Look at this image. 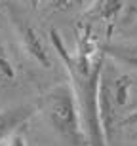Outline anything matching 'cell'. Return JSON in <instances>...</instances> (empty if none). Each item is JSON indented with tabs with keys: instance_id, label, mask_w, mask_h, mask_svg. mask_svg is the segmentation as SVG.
Here are the masks:
<instances>
[{
	"instance_id": "obj_3",
	"label": "cell",
	"mask_w": 137,
	"mask_h": 146,
	"mask_svg": "<svg viewBox=\"0 0 137 146\" xmlns=\"http://www.w3.org/2000/svg\"><path fill=\"white\" fill-rule=\"evenodd\" d=\"M15 31H17V34H19L23 49H25L38 65L48 68L49 66V57H48V51H46L44 44H42V38L38 36V33H36L27 21H23V19H15Z\"/></svg>"
},
{
	"instance_id": "obj_5",
	"label": "cell",
	"mask_w": 137,
	"mask_h": 146,
	"mask_svg": "<svg viewBox=\"0 0 137 146\" xmlns=\"http://www.w3.org/2000/svg\"><path fill=\"white\" fill-rule=\"evenodd\" d=\"M124 8V0H92L86 10L90 21H114Z\"/></svg>"
},
{
	"instance_id": "obj_6",
	"label": "cell",
	"mask_w": 137,
	"mask_h": 146,
	"mask_svg": "<svg viewBox=\"0 0 137 146\" xmlns=\"http://www.w3.org/2000/svg\"><path fill=\"white\" fill-rule=\"evenodd\" d=\"M103 53L112 55V57L124 61V63H128V65H132V66H137V51L132 48H120V46L114 48V46H109V48H105Z\"/></svg>"
},
{
	"instance_id": "obj_9",
	"label": "cell",
	"mask_w": 137,
	"mask_h": 146,
	"mask_svg": "<svg viewBox=\"0 0 137 146\" xmlns=\"http://www.w3.org/2000/svg\"><path fill=\"white\" fill-rule=\"evenodd\" d=\"M8 146H27L25 144V139H23L21 135H11L10 137V142H8Z\"/></svg>"
},
{
	"instance_id": "obj_8",
	"label": "cell",
	"mask_w": 137,
	"mask_h": 146,
	"mask_svg": "<svg viewBox=\"0 0 137 146\" xmlns=\"http://www.w3.org/2000/svg\"><path fill=\"white\" fill-rule=\"evenodd\" d=\"M120 125L122 127H135L137 125V108H133L132 112H128L126 116L120 119Z\"/></svg>"
},
{
	"instance_id": "obj_4",
	"label": "cell",
	"mask_w": 137,
	"mask_h": 146,
	"mask_svg": "<svg viewBox=\"0 0 137 146\" xmlns=\"http://www.w3.org/2000/svg\"><path fill=\"white\" fill-rule=\"evenodd\" d=\"M34 112H36L34 104H17L11 108L0 110V142L13 135Z\"/></svg>"
},
{
	"instance_id": "obj_1",
	"label": "cell",
	"mask_w": 137,
	"mask_h": 146,
	"mask_svg": "<svg viewBox=\"0 0 137 146\" xmlns=\"http://www.w3.org/2000/svg\"><path fill=\"white\" fill-rule=\"evenodd\" d=\"M49 36L71 78V86L76 95L88 146H107V137L99 118V80H101V70L105 65L103 49L95 48V42L90 38L88 29L78 42L76 53H71L65 48L57 31H51Z\"/></svg>"
},
{
	"instance_id": "obj_2",
	"label": "cell",
	"mask_w": 137,
	"mask_h": 146,
	"mask_svg": "<svg viewBox=\"0 0 137 146\" xmlns=\"http://www.w3.org/2000/svg\"><path fill=\"white\" fill-rule=\"evenodd\" d=\"M42 114L53 133L69 146H88L82 116L71 82L53 86L42 99Z\"/></svg>"
},
{
	"instance_id": "obj_7",
	"label": "cell",
	"mask_w": 137,
	"mask_h": 146,
	"mask_svg": "<svg viewBox=\"0 0 137 146\" xmlns=\"http://www.w3.org/2000/svg\"><path fill=\"white\" fill-rule=\"evenodd\" d=\"M42 2L46 4V8L55 10V11H63V10L72 8V6L82 4V0H42Z\"/></svg>"
},
{
	"instance_id": "obj_10",
	"label": "cell",
	"mask_w": 137,
	"mask_h": 146,
	"mask_svg": "<svg viewBox=\"0 0 137 146\" xmlns=\"http://www.w3.org/2000/svg\"><path fill=\"white\" fill-rule=\"evenodd\" d=\"M135 31H137V23H135Z\"/></svg>"
}]
</instances>
